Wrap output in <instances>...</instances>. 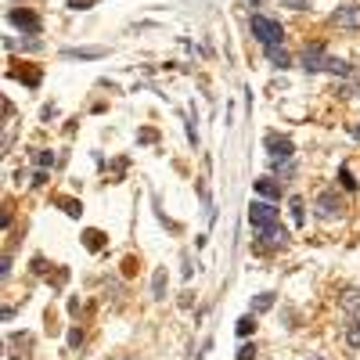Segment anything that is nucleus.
Masks as SVG:
<instances>
[{"mask_svg":"<svg viewBox=\"0 0 360 360\" xmlns=\"http://www.w3.org/2000/svg\"><path fill=\"white\" fill-rule=\"evenodd\" d=\"M328 72H335V76H353V65H349V62H339V58H328Z\"/></svg>","mask_w":360,"mask_h":360,"instance_id":"nucleus-13","label":"nucleus"},{"mask_svg":"<svg viewBox=\"0 0 360 360\" xmlns=\"http://www.w3.org/2000/svg\"><path fill=\"white\" fill-rule=\"evenodd\" d=\"M263 51H266V62L274 65V69H288V65H292V58H288V51H285L281 44H278V47H263Z\"/></svg>","mask_w":360,"mask_h":360,"instance_id":"nucleus-9","label":"nucleus"},{"mask_svg":"<svg viewBox=\"0 0 360 360\" xmlns=\"http://www.w3.org/2000/svg\"><path fill=\"white\" fill-rule=\"evenodd\" d=\"M346 342H349L353 349H360V317H356V321L346 328Z\"/></svg>","mask_w":360,"mask_h":360,"instance_id":"nucleus-14","label":"nucleus"},{"mask_svg":"<svg viewBox=\"0 0 360 360\" xmlns=\"http://www.w3.org/2000/svg\"><path fill=\"white\" fill-rule=\"evenodd\" d=\"M256 356V346H242V349H238V360H252Z\"/></svg>","mask_w":360,"mask_h":360,"instance_id":"nucleus-23","label":"nucleus"},{"mask_svg":"<svg viewBox=\"0 0 360 360\" xmlns=\"http://www.w3.org/2000/svg\"><path fill=\"white\" fill-rule=\"evenodd\" d=\"M332 22L342 25V29H360V4H346V8H339V11L332 15Z\"/></svg>","mask_w":360,"mask_h":360,"instance_id":"nucleus-7","label":"nucleus"},{"mask_svg":"<svg viewBox=\"0 0 360 360\" xmlns=\"http://www.w3.org/2000/svg\"><path fill=\"white\" fill-rule=\"evenodd\" d=\"M266 148H270V159H292L295 155V148H292L288 137H274V134H270L266 137Z\"/></svg>","mask_w":360,"mask_h":360,"instance_id":"nucleus-8","label":"nucleus"},{"mask_svg":"<svg viewBox=\"0 0 360 360\" xmlns=\"http://www.w3.org/2000/svg\"><path fill=\"white\" fill-rule=\"evenodd\" d=\"M8 22L18 25L22 33H29V37H37V33H40V18L29 11V8H11V11H8Z\"/></svg>","mask_w":360,"mask_h":360,"instance_id":"nucleus-3","label":"nucleus"},{"mask_svg":"<svg viewBox=\"0 0 360 360\" xmlns=\"http://www.w3.org/2000/svg\"><path fill=\"white\" fill-rule=\"evenodd\" d=\"M249 4H252V0H249ZM256 4H259V0H256Z\"/></svg>","mask_w":360,"mask_h":360,"instance_id":"nucleus-28","label":"nucleus"},{"mask_svg":"<svg viewBox=\"0 0 360 360\" xmlns=\"http://www.w3.org/2000/svg\"><path fill=\"white\" fill-rule=\"evenodd\" d=\"M270 307H274V295H270V292L256 295V303H252V310H256V314H263V310H270Z\"/></svg>","mask_w":360,"mask_h":360,"instance_id":"nucleus-15","label":"nucleus"},{"mask_svg":"<svg viewBox=\"0 0 360 360\" xmlns=\"http://www.w3.org/2000/svg\"><path fill=\"white\" fill-rule=\"evenodd\" d=\"M249 29H252V37L263 44V47H278L285 40V25L278 18H266V15H252L249 18Z\"/></svg>","mask_w":360,"mask_h":360,"instance_id":"nucleus-1","label":"nucleus"},{"mask_svg":"<svg viewBox=\"0 0 360 360\" xmlns=\"http://www.w3.org/2000/svg\"><path fill=\"white\" fill-rule=\"evenodd\" d=\"M281 8H292V11H307L310 0H281Z\"/></svg>","mask_w":360,"mask_h":360,"instance_id":"nucleus-19","label":"nucleus"},{"mask_svg":"<svg viewBox=\"0 0 360 360\" xmlns=\"http://www.w3.org/2000/svg\"><path fill=\"white\" fill-rule=\"evenodd\" d=\"M152 288H155V295H162V288H166V270H159V274H155Z\"/></svg>","mask_w":360,"mask_h":360,"instance_id":"nucleus-21","label":"nucleus"},{"mask_svg":"<svg viewBox=\"0 0 360 360\" xmlns=\"http://www.w3.org/2000/svg\"><path fill=\"white\" fill-rule=\"evenodd\" d=\"M37 162L47 169V166H54V155H51V152H40V155H37Z\"/></svg>","mask_w":360,"mask_h":360,"instance_id":"nucleus-24","label":"nucleus"},{"mask_svg":"<svg viewBox=\"0 0 360 360\" xmlns=\"http://www.w3.org/2000/svg\"><path fill=\"white\" fill-rule=\"evenodd\" d=\"M339 213H342L339 191H321V195H317V217H321V220H335Z\"/></svg>","mask_w":360,"mask_h":360,"instance_id":"nucleus-4","label":"nucleus"},{"mask_svg":"<svg viewBox=\"0 0 360 360\" xmlns=\"http://www.w3.org/2000/svg\"><path fill=\"white\" fill-rule=\"evenodd\" d=\"M342 307H346V310H356V307H360V292H349V299H346Z\"/></svg>","mask_w":360,"mask_h":360,"instance_id":"nucleus-22","label":"nucleus"},{"mask_svg":"<svg viewBox=\"0 0 360 360\" xmlns=\"http://www.w3.org/2000/svg\"><path fill=\"white\" fill-rule=\"evenodd\" d=\"M288 242V231L281 224H274L270 231H259V249H281Z\"/></svg>","mask_w":360,"mask_h":360,"instance_id":"nucleus-6","label":"nucleus"},{"mask_svg":"<svg viewBox=\"0 0 360 360\" xmlns=\"http://www.w3.org/2000/svg\"><path fill=\"white\" fill-rule=\"evenodd\" d=\"M62 205H65V213H69V217H79V209H83V205L72 202V198H62Z\"/></svg>","mask_w":360,"mask_h":360,"instance_id":"nucleus-20","label":"nucleus"},{"mask_svg":"<svg viewBox=\"0 0 360 360\" xmlns=\"http://www.w3.org/2000/svg\"><path fill=\"white\" fill-rule=\"evenodd\" d=\"M234 332L242 335V339H249V335L256 332V317H252V314H245L242 321H238V328H234Z\"/></svg>","mask_w":360,"mask_h":360,"instance_id":"nucleus-12","label":"nucleus"},{"mask_svg":"<svg viewBox=\"0 0 360 360\" xmlns=\"http://www.w3.org/2000/svg\"><path fill=\"white\" fill-rule=\"evenodd\" d=\"M339 180H342V188H346V191H356V180H353L349 166H342V169H339Z\"/></svg>","mask_w":360,"mask_h":360,"instance_id":"nucleus-16","label":"nucleus"},{"mask_svg":"<svg viewBox=\"0 0 360 360\" xmlns=\"http://www.w3.org/2000/svg\"><path fill=\"white\" fill-rule=\"evenodd\" d=\"M65 58H105V51L101 47H69V51H62Z\"/></svg>","mask_w":360,"mask_h":360,"instance_id":"nucleus-11","label":"nucleus"},{"mask_svg":"<svg viewBox=\"0 0 360 360\" xmlns=\"http://www.w3.org/2000/svg\"><path fill=\"white\" fill-rule=\"evenodd\" d=\"M299 62H303L307 72H321V69H328V51L321 44H314V47H307L303 54H299Z\"/></svg>","mask_w":360,"mask_h":360,"instance_id":"nucleus-5","label":"nucleus"},{"mask_svg":"<svg viewBox=\"0 0 360 360\" xmlns=\"http://www.w3.org/2000/svg\"><path fill=\"white\" fill-rule=\"evenodd\" d=\"M86 249H101V231H86Z\"/></svg>","mask_w":360,"mask_h":360,"instance_id":"nucleus-18","label":"nucleus"},{"mask_svg":"<svg viewBox=\"0 0 360 360\" xmlns=\"http://www.w3.org/2000/svg\"><path fill=\"white\" fill-rule=\"evenodd\" d=\"M353 137H360V123H356V127H353Z\"/></svg>","mask_w":360,"mask_h":360,"instance_id":"nucleus-27","label":"nucleus"},{"mask_svg":"<svg viewBox=\"0 0 360 360\" xmlns=\"http://www.w3.org/2000/svg\"><path fill=\"white\" fill-rule=\"evenodd\" d=\"M278 220H281V213H278L270 202H252V205H249V224H252L256 234H259V231H270Z\"/></svg>","mask_w":360,"mask_h":360,"instance_id":"nucleus-2","label":"nucleus"},{"mask_svg":"<svg viewBox=\"0 0 360 360\" xmlns=\"http://www.w3.org/2000/svg\"><path fill=\"white\" fill-rule=\"evenodd\" d=\"M69 342H72V346H79V342H83V332H76V328H72V332H69Z\"/></svg>","mask_w":360,"mask_h":360,"instance_id":"nucleus-25","label":"nucleus"},{"mask_svg":"<svg viewBox=\"0 0 360 360\" xmlns=\"http://www.w3.org/2000/svg\"><path fill=\"white\" fill-rule=\"evenodd\" d=\"M256 191L263 195V198H281V184L274 176H263V180H256Z\"/></svg>","mask_w":360,"mask_h":360,"instance_id":"nucleus-10","label":"nucleus"},{"mask_svg":"<svg viewBox=\"0 0 360 360\" xmlns=\"http://www.w3.org/2000/svg\"><path fill=\"white\" fill-rule=\"evenodd\" d=\"M288 205H292V220H295V224H303V198H292Z\"/></svg>","mask_w":360,"mask_h":360,"instance_id":"nucleus-17","label":"nucleus"},{"mask_svg":"<svg viewBox=\"0 0 360 360\" xmlns=\"http://www.w3.org/2000/svg\"><path fill=\"white\" fill-rule=\"evenodd\" d=\"M69 4H72L76 11H83V8H90V0H69Z\"/></svg>","mask_w":360,"mask_h":360,"instance_id":"nucleus-26","label":"nucleus"}]
</instances>
